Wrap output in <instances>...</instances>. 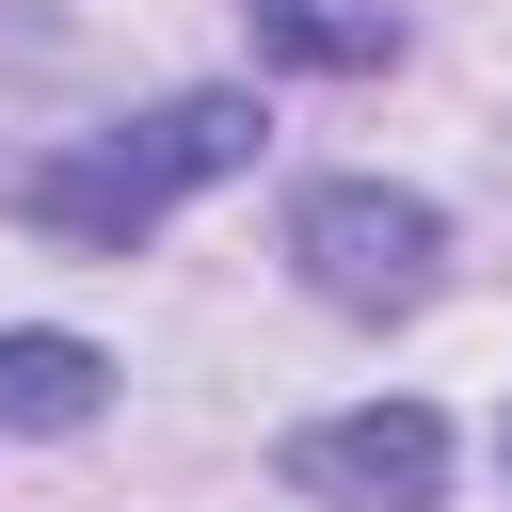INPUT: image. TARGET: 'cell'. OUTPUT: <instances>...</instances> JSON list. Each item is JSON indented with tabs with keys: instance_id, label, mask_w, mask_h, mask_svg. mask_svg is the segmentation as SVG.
Masks as SVG:
<instances>
[{
	"instance_id": "obj_1",
	"label": "cell",
	"mask_w": 512,
	"mask_h": 512,
	"mask_svg": "<svg viewBox=\"0 0 512 512\" xmlns=\"http://www.w3.org/2000/svg\"><path fill=\"white\" fill-rule=\"evenodd\" d=\"M256 96H160L144 128H96V144H64V160H32V224L64 240V256H128V240H160V208L176 192H208V176H240L256 160Z\"/></svg>"
},
{
	"instance_id": "obj_2",
	"label": "cell",
	"mask_w": 512,
	"mask_h": 512,
	"mask_svg": "<svg viewBox=\"0 0 512 512\" xmlns=\"http://www.w3.org/2000/svg\"><path fill=\"white\" fill-rule=\"evenodd\" d=\"M288 272H304L336 320H416V304L448 288V224H432V192H400V176H320V192H288Z\"/></svg>"
},
{
	"instance_id": "obj_3",
	"label": "cell",
	"mask_w": 512,
	"mask_h": 512,
	"mask_svg": "<svg viewBox=\"0 0 512 512\" xmlns=\"http://www.w3.org/2000/svg\"><path fill=\"white\" fill-rule=\"evenodd\" d=\"M288 496H320V512H432V496H448V416H432V400L304 416V432H288Z\"/></svg>"
},
{
	"instance_id": "obj_4",
	"label": "cell",
	"mask_w": 512,
	"mask_h": 512,
	"mask_svg": "<svg viewBox=\"0 0 512 512\" xmlns=\"http://www.w3.org/2000/svg\"><path fill=\"white\" fill-rule=\"evenodd\" d=\"M112 416V352L96 336H0V432H96Z\"/></svg>"
},
{
	"instance_id": "obj_5",
	"label": "cell",
	"mask_w": 512,
	"mask_h": 512,
	"mask_svg": "<svg viewBox=\"0 0 512 512\" xmlns=\"http://www.w3.org/2000/svg\"><path fill=\"white\" fill-rule=\"evenodd\" d=\"M240 16H256L272 64H336V80L352 64H400V16H352V0H240Z\"/></svg>"
}]
</instances>
